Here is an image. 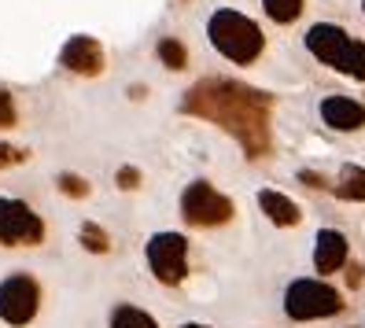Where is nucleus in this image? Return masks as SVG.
Segmentation results:
<instances>
[{"instance_id": "nucleus-1", "label": "nucleus", "mask_w": 365, "mask_h": 328, "mask_svg": "<svg viewBox=\"0 0 365 328\" xmlns=\"http://www.w3.org/2000/svg\"><path fill=\"white\" fill-rule=\"evenodd\" d=\"M185 111L218 122L225 133L240 140V148L251 159L269 151V96L259 89H247L229 78H207L185 96Z\"/></svg>"}, {"instance_id": "nucleus-2", "label": "nucleus", "mask_w": 365, "mask_h": 328, "mask_svg": "<svg viewBox=\"0 0 365 328\" xmlns=\"http://www.w3.org/2000/svg\"><path fill=\"white\" fill-rule=\"evenodd\" d=\"M207 34H210V45L232 63H251L262 52V30L240 11H229V8L214 11L207 23Z\"/></svg>"}, {"instance_id": "nucleus-3", "label": "nucleus", "mask_w": 365, "mask_h": 328, "mask_svg": "<svg viewBox=\"0 0 365 328\" xmlns=\"http://www.w3.org/2000/svg\"><path fill=\"white\" fill-rule=\"evenodd\" d=\"M307 48H310L321 63H329V67H336V71H343V74L365 81V45H361V41H351L339 26H332V23L310 26Z\"/></svg>"}, {"instance_id": "nucleus-4", "label": "nucleus", "mask_w": 365, "mask_h": 328, "mask_svg": "<svg viewBox=\"0 0 365 328\" xmlns=\"http://www.w3.org/2000/svg\"><path fill=\"white\" fill-rule=\"evenodd\" d=\"M343 310V299L332 284L325 280H295L284 292V314L292 321H317V317H332Z\"/></svg>"}, {"instance_id": "nucleus-5", "label": "nucleus", "mask_w": 365, "mask_h": 328, "mask_svg": "<svg viewBox=\"0 0 365 328\" xmlns=\"http://www.w3.org/2000/svg\"><path fill=\"white\" fill-rule=\"evenodd\" d=\"M45 244L41 214L15 195H0V247H37Z\"/></svg>"}, {"instance_id": "nucleus-6", "label": "nucleus", "mask_w": 365, "mask_h": 328, "mask_svg": "<svg viewBox=\"0 0 365 328\" xmlns=\"http://www.w3.org/2000/svg\"><path fill=\"white\" fill-rule=\"evenodd\" d=\"M37 310H41V284L34 273L19 270L0 280V321L4 324L23 328L37 317Z\"/></svg>"}, {"instance_id": "nucleus-7", "label": "nucleus", "mask_w": 365, "mask_h": 328, "mask_svg": "<svg viewBox=\"0 0 365 328\" xmlns=\"http://www.w3.org/2000/svg\"><path fill=\"white\" fill-rule=\"evenodd\" d=\"M181 217L188 225H200V229L225 225L232 217V203L225 200L222 192H214L207 181H192L181 192Z\"/></svg>"}, {"instance_id": "nucleus-8", "label": "nucleus", "mask_w": 365, "mask_h": 328, "mask_svg": "<svg viewBox=\"0 0 365 328\" xmlns=\"http://www.w3.org/2000/svg\"><path fill=\"white\" fill-rule=\"evenodd\" d=\"M148 266H152L155 280L181 284L188 273V240L181 232H155L148 240Z\"/></svg>"}, {"instance_id": "nucleus-9", "label": "nucleus", "mask_w": 365, "mask_h": 328, "mask_svg": "<svg viewBox=\"0 0 365 328\" xmlns=\"http://www.w3.org/2000/svg\"><path fill=\"white\" fill-rule=\"evenodd\" d=\"M59 67H67L71 74H85V78H93L103 71V48H100V41L96 37H71L67 45H63L59 52Z\"/></svg>"}, {"instance_id": "nucleus-10", "label": "nucleus", "mask_w": 365, "mask_h": 328, "mask_svg": "<svg viewBox=\"0 0 365 328\" xmlns=\"http://www.w3.org/2000/svg\"><path fill=\"white\" fill-rule=\"evenodd\" d=\"M321 118H325L332 129L354 133V129L365 125V107L358 100H347V96H329V100H321Z\"/></svg>"}, {"instance_id": "nucleus-11", "label": "nucleus", "mask_w": 365, "mask_h": 328, "mask_svg": "<svg viewBox=\"0 0 365 328\" xmlns=\"http://www.w3.org/2000/svg\"><path fill=\"white\" fill-rule=\"evenodd\" d=\"M347 262V236L336 229H321L317 232V247H314V266L317 273H336Z\"/></svg>"}, {"instance_id": "nucleus-12", "label": "nucleus", "mask_w": 365, "mask_h": 328, "mask_svg": "<svg viewBox=\"0 0 365 328\" xmlns=\"http://www.w3.org/2000/svg\"><path fill=\"white\" fill-rule=\"evenodd\" d=\"M259 207H262V214L269 217L273 225H295V222H299V207L288 200V195L273 192V188L259 192Z\"/></svg>"}, {"instance_id": "nucleus-13", "label": "nucleus", "mask_w": 365, "mask_h": 328, "mask_svg": "<svg viewBox=\"0 0 365 328\" xmlns=\"http://www.w3.org/2000/svg\"><path fill=\"white\" fill-rule=\"evenodd\" d=\"M332 192L339 200H351V203H361L365 200V170L361 166H343L339 178L332 185Z\"/></svg>"}, {"instance_id": "nucleus-14", "label": "nucleus", "mask_w": 365, "mask_h": 328, "mask_svg": "<svg viewBox=\"0 0 365 328\" xmlns=\"http://www.w3.org/2000/svg\"><path fill=\"white\" fill-rule=\"evenodd\" d=\"M111 328H159V324H155L152 314H144V310H137V306L122 302V306L111 310Z\"/></svg>"}, {"instance_id": "nucleus-15", "label": "nucleus", "mask_w": 365, "mask_h": 328, "mask_svg": "<svg viewBox=\"0 0 365 328\" xmlns=\"http://www.w3.org/2000/svg\"><path fill=\"white\" fill-rule=\"evenodd\" d=\"M159 59H163V67L170 71H185V63H188V52L178 37H163L159 41Z\"/></svg>"}, {"instance_id": "nucleus-16", "label": "nucleus", "mask_w": 365, "mask_h": 328, "mask_svg": "<svg viewBox=\"0 0 365 328\" xmlns=\"http://www.w3.org/2000/svg\"><path fill=\"white\" fill-rule=\"evenodd\" d=\"M81 247L89 255H107V251H111V240H107V232L96 222H85L81 225Z\"/></svg>"}, {"instance_id": "nucleus-17", "label": "nucleus", "mask_w": 365, "mask_h": 328, "mask_svg": "<svg viewBox=\"0 0 365 328\" xmlns=\"http://www.w3.org/2000/svg\"><path fill=\"white\" fill-rule=\"evenodd\" d=\"M262 4L273 23H295L299 11H303V0H262Z\"/></svg>"}, {"instance_id": "nucleus-18", "label": "nucleus", "mask_w": 365, "mask_h": 328, "mask_svg": "<svg viewBox=\"0 0 365 328\" xmlns=\"http://www.w3.org/2000/svg\"><path fill=\"white\" fill-rule=\"evenodd\" d=\"M56 185H59L63 195H71V200H81V195H89V181L78 178V173H59Z\"/></svg>"}, {"instance_id": "nucleus-19", "label": "nucleus", "mask_w": 365, "mask_h": 328, "mask_svg": "<svg viewBox=\"0 0 365 328\" xmlns=\"http://www.w3.org/2000/svg\"><path fill=\"white\" fill-rule=\"evenodd\" d=\"M15 118H19V111H15L11 93H8V89H0V129H11Z\"/></svg>"}, {"instance_id": "nucleus-20", "label": "nucleus", "mask_w": 365, "mask_h": 328, "mask_svg": "<svg viewBox=\"0 0 365 328\" xmlns=\"http://www.w3.org/2000/svg\"><path fill=\"white\" fill-rule=\"evenodd\" d=\"M30 155L23 148H11V144H4L0 140V170H8V166H19V163H26Z\"/></svg>"}, {"instance_id": "nucleus-21", "label": "nucleus", "mask_w": 365, "mask_h": 328, "mask_svg": "<svg viewBox=\"0 0 365 328\" xmlns=\"http://www.w3.org/2000/svg\"><path fill=\"white\" fill-rule=\"evenodd\" d=\"M140 185V170L137 166H122L118 170V188H137Z\"/></svg>"}, {"instance_id": "nucleus-22", "label": "nucleus", "mask_w": 365, "mask_h": 328, "mask_svg": "<svg viewBox=\"0 0 365 328\" xmlns=\"http://www.w3.org/2000/svg\"><path fill=\"white\" fill-rule=\"evenodd\" d=\"M299 181L310 185V188H329V185H325V178H321V173H314V170H303V173H299Z\"/></svg>"}, {"instance_id": "nucleus-23", "label": "nucleus", "mask_w": 365, "mask_h": 328, "mask_svg": "<svg viewBox=\"0 0 365 328\" xmlns=\"http://www.w3.org/2000/svg\"><path fill=\"white\" fill-rule=\"evenodd\" d=\"M361 273H365L361 266H351V277H347V280H351V288H358V284H361Z\"/></svg>"}, {"instance_id": "nucleus-24", "label": "nucleus", "mask_w": 365, "mask_h": 328, "mask_svg": "<svg viewBox=\"0 0 365 328\" xmlns=\"http://www.w3.org/2000/svg\"><path fill=\"white\" fill-rule=\"evenodd\" d=\"M181 328H207V324H192V321H188V324H181Z\"/></svg>"}]
</instances>
